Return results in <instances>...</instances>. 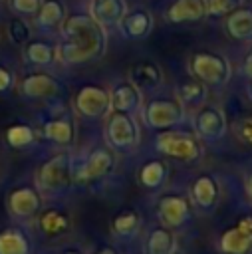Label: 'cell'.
Instances as JSON below:
<instances>
[{
    "label": "cell",
    "mask_w": 252,
    "mask_h": 254,
    "mask_svg": "<svg viewBox=\"0 0 252 254\" xmlns=\"http://www.w3.org/2000/svg\"><path fill=\"white\" fill-rule=\"evenodd\" d=\"M62 38V44H58V58L67 64H85L105 52V30L85 12L63 18Z\"/></svg>",
    "instance_id": "1"
},
{
    "label": "cell",
    "mask_w": 252,
    "mask_h": 254,
    "mask_svg": "<svg viewBox=\"0 0 252 254\" xmlns=\"http://www.w3.org/2000/svg\"><path fill=\"white\" fill-rule=\"evenodd\" d=\"M73 183V169H71V155L62 151L48 159L36 173V185L40 194L54 196L65 192Z\"/></svg>",
    "instance_id": "2"
},
{
    "label": "cell",
    "mask_w": 252,
    "mask_h": 254,
    "mask_svg": "<svg viewBox=\"0 0 252 254\" xmlns=\"http://www.w3.org/2000/svg\"><path fill=\"white\" fill-rule=\"evenodd\" d=\"M190 71L194 79L212 87L226 85L232 75V67L228 60L216 52H196L190 58Z\"/></svg>",
    "instance_id": "3"
},
{
    "label": "cell",
    "mask_w": 252,
    "mask_h": 254,
    "mask_svg": "<svg viewBox=\"0 0 252 254\" xmlns=\"http://www.w3.org/2000/svg\"><path fill=\"white\" fill-rule=\"evenodd\" d=\"M155 147L159 153L177 159V161H194L200 157V145L198 139L187 131H177V129H163L157 139Z\"/></svg>",
    "instance_id": "4"
},
{
    "label": "cell",
    "mask_w": 252,
    "mask_h": 254,
    "mask_svg": "<svg viewBox=\"0 0 252 254\" xmlns=\"http://www.w3.org/2000/svg\"><path fill=\"white\" fill-rule=\"evenodd\" d=\"M105 135L109 145L119 153H131L139 145V127L131 113L113 111L107 117Z\"/></svg>",
    "instance_id": "5"
},
{
    "label": "cell",
    "mask_w": 252,
    "mask_h": 254,
    "mask_svg": "<svg viewBox=\"0 0 252 254\" xmlns=\"http://www.w3.org/2000/svg\"><path fill=\"white\" fill-rule=\"evenodd\" d=\"M185 119V105L179 99H153L145 107V121L155 129L177 127Z\"/></svg>",
    "instance_id": "6"
},
{
    "label": "cell",
    "mask_w": 252,
    "mask_h": 254,
    "mask_svg": "<svg viewBox=\"0 0 252 254\" xmlns=\"http://www.w3.org/2000/svg\"><path fill=\"white\" fill-rule=\"evenodd\" d=\"M115 151H111L109 147H97L89 153V157L77 167V171H73V181L79 183H91V181H99L103 177H107L113 169H115Z\"/></svg>",
    "instance_id": "7"
},
{
    "label": "cell",
    "mask_w": 252,
    "mask_h": 254,
    "mask_svg": "<svg viewBox=\"0 0 252 254\" xmlns=\"http://www.w3.org/2000/svg\"><path fill=\"white\" fill-rule=\"evenodd\" d=\"M75 107L83 117L89 119H101L107 117L111 111V99L109 91L97 85H83L75 93Z\"/></svg>",
    "instance_id": "8"
},
{
    "label": "cell",
    "mask_w": 252,
    "mask_h": 254,
    "mask_svg": "<svg viewBox=\"0 0 252 254\" xmlns=\"http://www.w3.org/2000/svg\"><path fill=\"white\" fill-rule=\"evenodd\" d=\"M194 127H196L198 137L208 139V141H220L226 135V129H228L222 109L216 107V105H204V103L196 111Z\"/></svg>",
    "instance_id": "9"
},
{
    "label": "cell",
    "mask_w": 252,
    "mask_h": 254,
    "mask_svg": "<svg viewBox=\"0 0 252 254\" xmlns=\"http://www.w3.org/2000/svg\"><path fill=\"white\" fill-rule=\"evenodd\" d=\"M218 244L224 254H248L252 250V216L228 226L220 234Z\"/></svg>",
    "instance_id": "10"
},
{
    "label": "cell",
    "mask_w": 252,
    "mask_h": 254,
    "mask_svg": "<svg viewBox=\"0 0 252 254\" xmlns=\"http://www.w3.org/2000/svg\"><path fill=\"white\" fill-rule=\"evenodd\" d=\"M157 212H159L161 224L175 230V228H181L189 220L190 206H189L187 198H183L179 194H169V196L161 198V202L157 206Z\"/></svg>",
    "instance_id": "11"
},
{
    "label": "cell",
    "mask_w": 252,
    "mask_h": 254,
    "mask_svg": "<svg viewBox=\"0 0 252 254\" xmlns=\"http://www.w3.org/2000/svg\"><path fill=\"white\" fill-rule=\"evenodd\" d=\"M125 14H127L125 0H91L89 2V16L103 30L119 26Z\"/></svg>",
    "instance_id": "12"
},
{
    "label": "cell",
    "mask_w": 252,
    "mask_h": 254,
    "mask_svg": "<svg viewBox=\"0 0 252 254\" xmlns=\"http://www.w3.org/2000/svg\"><path fill=\"white\" fill-rule=\"evenodd\" d=\"M40 192L32 187H18L8 196V210L16 218H30L40 210Z\"/></svg>",
    "instance_id": "13"
},
{
    "label": "cell",
    "mask_w": 252,
    "mask_h": 254,
    "mask_svg": "<svg viewBox=\"0 0 252 254\" xmlns=\"http://www.w3.org/2000/svg\"><path fill=\"white\" fill-rule=\"evenodd\" d=\"M60 81L44 71H36L24 77V81L20 83V91L26 97H34V99H46V97H54L60 91Z\"/></svg>",
    "instance_id": "14"
},
{
    "label": "cell",
    "mask_w": 252,
    "mask_h": 254,
    "mask_svg": "<svg viewBox=\"0 0 252 254\" xmlns=\"http://www.w3.org/2000/svg\"><path fill=\"white\" fill-rule=\"evenodd\" d=\"M224 26L230 38L238 42H252V6L240 4L238 8L228 12Z\"/></svg>",
    "instance_id": "15"
},
{
    "label": "cell",
    "mask_w": 252,
    "mask_h": 254,
    "mask_svg": "<svg viewBox=\"0 0 252 254\" xmlns=\"http://www.w3.org/2000/svg\"><path fill=\"white\" fill-rule=\"evenodd\" d=\"M109 99H111V109L113 111L133 113L141 107L143 95H141V89L135 87L131 81H119L109 91Z\"/></svg>",
    "instance_id": "16"
},
{
    "label": "cell",
    "mask_w": 252,
    "mask_h": 254,
    "mask_svg": "<svg viewBox=\"0 0 252 254\" xmlns=\"http://www.w3.org/2000/svg\"><path fill=\"white\" fill-rule=\"evenodd\" d=\"M121 32L131 40H145L153 32V16L145 8L127 10V14L121 20Z\"/></svg>",
    "instance_id": "17"
},
{
    "label": "cell",
    "mask_w": 252,
    "mask_h": 254,
    "mask_svg": "<svg viewBox=\"0 0 252 254\" xmlns=\"http://www.w3.org/2000/svg\"><path fill=\"white\" fill-rule=\"evenodd\" d=\"M206 16V2L204 0H175L171 8L165 12L169 22H198Z\"/></svg>",
    "instance_id": "18"
},
{
    "label": "cell",
    "mask_w": 252,
    "mask_h": 254,
    "mask_svg": "<svg viewBox=\"0 0 252 254\" xmlns=\"http://www.w3.org/2000/svg\"><path fill=\"white\" fill-rule=\"evenodd\" d=\"M129 81L139 89H157L163 81V73L153 62H137L129 69Z\"/></svg>",
    "instance_id": "19"
},
{
    "label": "cell",
    "mask_w": 252,
    "mask_h": 254,
    "mask_svg": "<svg viewBox=\"0 0 252 254\" xmlns=\"http://www.w3.org/2000/svg\"><path fill=\"white\" fill-rule=\"evenodd\" d=\"M192 200L202 208V210H210L216 206L218 202V183L214 177L210 175H200L190 189Z\"/></svg>",
    "instance_id": "20"
},
{
    "label": "cell",
    "mask_w": 252,
    "mask_h": 254,
    "mask_svg": "<svg viewBox=\"0 0 252 254\" xmlns=\"http://www.w3.org/2000/svg\"><path fill=\"white\" fill-rule=\"evenodd\" d=\"M44 137L56 145H69L73 141V123L69 115H54L44 121Z\"/></svg>",
    "instance_id": "21"
},
{
    "label": "cell",
    "mask_w": 252,
    "mask_h": 254,
    "mask_svg": "<svg viewBox=\"0 0 252 254\" xmlns=\"http://www.w3.org/2000/svg\"><path fill=\"white\" fill-rule=\"evenodd\" d=\"M177 250V236L173 228L159 226L149 232L145 240V254H175Z\"/></svg>",
    "instance_id": "22"
},
{
    "label": "cell",
    "mask_w": 252,
    "mask_h": 254,
    "mask_svg": "<svg viewBox=\"0 0 252 254\" xmlns=\"http://www.w3.org/2000/svg\"><path fill=\"white\" fill-rule=\"evenodd\" d=\"M63 18H65V6L62 0H44L36 14V26L40 30H54L62 26Z\"/></svg>",
    "instance_id": "23"
},
{
    "label": "cell",
    "mask_w": 252,
    "mask_h": 254,
    "mask_svg": "<svg viewBox=\"0 0 252 254\" xmlns=\"http://www.w3.org/2000/svg\"><path fill=\"white\" fill-rule=\"evenodd\" d=\"M24 54L26 60L34 65H52L58 58V46L46 40H30L24 46Z\"/></svg>",
    "instance_id": "24"
},
{
    "label": "cell",
    "mask_w": 252,
    "mask_h": 254,
    "mask_svg": "<svg viewBox=\"0 0 252 254\" xmlns=\"http://www.w3.org/2000/svg\"><path fill=\"white\" fill-rule=\"evenodd\" d=\"M30 240L20 228H4L0 232V254H30Z\"/></svg>",
    "instance_id": "25"
},
{
    "label": "cell",
    "mask_w": 252,
    "mask_h": 254,
    "mask_svg": "<svg viewBox=\"0 0 252 254\" xmlns=\"http://www.w3.org/2000/svg\"><path fill=\"white\" fill-rule=\"evenodd\" d=\"M169 177V169L163 161H147L139 171V181L145 189H159L165 185V179Z\"/></svg>",
    "instance_id": "26"
},
{
    "label": "cell",
    "mask_w": 252,
    "mask_h": 254,
    "mask_svg": "<svg viewBox=\"0 0 252 254\" xmlns=\"http://www.w3.org/2000/svg\"><path fill=\"white\" fill-rule=\"evenodd\" d=\"M139 228V214L135 210H123L119 214L113 216L111 220V230L113 234L121 236V238H129L137 232Z\"/></svg>",
    "instance_id": "27"
},
{
    "label": "cell",
    "mask_w": 252,
    "mask_h": 254,
    "mask_svg": "<svg viewBox=\"0 0 252 254\" xmlns=\"http://www.w3.org/2000/svg\"><path fill=\"white\" fill-rule=\"evenodd\" d=\"M179 101L185 105V103H190V105H202L204 99H206V85L200 83L198 79H192V81H185L181 83L179 87Z\"/></svg>",
    "instance_id": "28"
},
{
    "label": "cell",
    "mask_w": 252,
    "mask_h": 254,
    "mask_svg": "<svg viewBox=\"0 0 252 254\" xmlns=\"http://www.w3.org/2000/svg\"><path fill=\"white\" fill-rule=\"evenodd\" d=\"M34 139H36V133H34V129H32L30 125H26V123H16V125L8 127V131H6V141H8V145L14 147V149L28 147L30 143H34Z\"/></svg>",
    "instance_id": "29"
},
{
    "label": "cell",
    "mask_w": 252,
    "mask_h": 254,
    "mask_svg": "<svg viewBox=\"0 0 252 254\" xmlns=\"http://www.w3.org/2000/svg\"><path fill=\"white\" fill-rule=\"evenodd\" d=\"M40 226L46 234H60L69 226V218L58 210H48L40 216Z\"/></svg>",
    "instance_id": "30"
},
{
    "label": "cell",
    "mask_w": 252,
    "mask_h": 254,
    "mask_svg": "<svg viewBox=\"0 0 252 254\" xmlns=\"http://www.w3.org/2000/svg\"><path fill=\"white\" fill-rule=\"evenodd\" d=\"M8 38L14 46H26L32 38V28L24 18H14L8 24Z\"/></svg>",
    "instance_id": "31"
},
{
    "label": "cell",
    "mask_w": 252,
    "mask_h": 254,
    "mask_svg": "<svg viewBox=\"0 0 252 254\" xmlns=\"http://www.w3.org/2000/svg\"><path fill=\"white\" fill-rule=\"evenodd\" d=\"M206 2V14L210 16H226L234 8H238L244 0H204Z\"/></svg>",
    "instance_id": "32"
},
{
    "label": "cell",
    "mask_w": 252,
    "mask_h": 254,
    "mask_svg": "<svg viewBox=\"0 0 252 254\" xmlns=\"http://www.w3.org/2000/svg\"><path fill=\"white\" fill-rule=\"evenodd\" d=\"M10 4L18 14L32 16V14H38V10L42 6V0H10Z\"/></svg>",
    "instance_id": "33"
},
{
    "label": "cell",
    "mask_w": 252,
    "mask_h": 254,
    "mask_svg": "<svg viewBox=\"0 0 252 254\" xmlns=\"http://www.w3.org/2000/svg\"><path fill=\"white\" fill-rule=\"evenodd\" d=\"M12 87H14V73H12L10 67L0 64V93L10 91Z\"/></svg>",
    "instance_id": "34"
},
{
    "label": "cell",
    "mask_w": 252,
    "mask_h": 254,
    "mask_svg": "<svg viewBox=\"0 0 252 254\" xmlns=\"http://www.w3.org/2000/svg\"><path fill=\"white\" fill-rule=\"evenodd\" d=\"M238 135L242 141L246 143H252V115L250 117H244L238 125Z\"/></svg>",
    "instance_id": "35"
},
{
    "label": "cell",
    "mask_w": 252,
    "mask_h": 254,
    "mask_svg": "<svg viewBox=\"0 0 252 254\" xmlns=\"http://www.w3.org/2000/svg\"><path fill=\"white\" fill-rule=\"evenodd\" d=\"M242 71H244L246 77L252 79V46H250V50H248V54H246V60H244V64H242Z\"/></svg>",
    "instance_id": "36"
},
{
    "label": "cell",
    "mask_w": 252,
    "mask_h": 254,
    "mask_svg": "<svg viewBox=\"0 0 252 254\" xmlns=\"http://www.w3.org/2000/svg\"><path fill=\"white\" fill-rule=\"evenodd\" d=\"M244 190H246V194H248V198L252 200V171L246 175V179H244Z\"/></svg>",
    "instance_id": "37"
},
{
    "label": "cell",
    "mask_w": 252,
    "mask_h": 254,
    "mask_svg": "<svg viewBox=\"0 0 252 254\" xmlns=\"http://www.w3.org/2000/svg\"><path fill=\"white\" fill-rule=\"evenodd\" d=\"M93 254H119L115 248H111V246H103V248H99V250H95Z\"/></svg>",
    "instance_id": "38"
},
{
    "label": "cell",
    "mask_w": 252,
    "mask_h": 254,
    "mask_svg": "<svg viewBox=\"0 0 252 254\" xmlns=\"http://www.w3.org/2000/svg\"><path fill=\"white\" fill-rule=\"evenodd\" d=\"M63 254H83L81 250H77V248H71V250H65Z\"/></svg>",
    "instance_id": "39"
},
{
    "label": "cell",
    "mask_w": 252,
    "mask_h": 254,
    "mask_svg": "<svg viewBox=\"0 0 252 254\" xmlns=\"http://www.w3.org/2000/svg\"><path fill=\"white\" fill-rule=\"evenodd\" d=\"M246 89H248V95H250V99H252V81L248 83V87H246Z\"/></svg>",
    "instance_id": "40"
}]
</instances>
